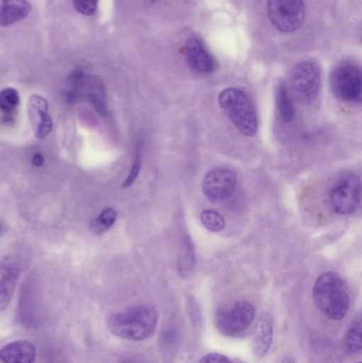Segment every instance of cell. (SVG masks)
Segmentation results:
<instances>
[{"mask_svg": "<svg viewBox=\"0 0 362 363\" xmlns=\"http://www.w3.org/2000/svg\"><path fill=\"white\" fill-rule=\"evenodd\" d=\"M157 313L153 307L134 306L115 313L108 320V328L115 336L131 341H142L154 334Z\"/></svg>", "mask_w": 362, "mask_h": 363, "instance_id": "6da1fadb", "label": "cell"}, {"mask_svg": "<svg viewBox=\"0 0 362 363\" xmlns=\"http://www.w3.org/2000/svg\"><path fill=\"white\" fill-rule=\"evenodd\" d=\"M317 307L332 320L344 319L350 307V296L346 283L335 272L323 273L314 286Z\"/></svg>", "mask_w": 362, "mask_h": 363, "instance_id": "7a4b0ae2", "label": "cell"}, {"mask_svg": "<svg viewBox=\"0 0 362 363\" xmlns=\"http://www.w3.org/2000/svg\"><path fill=\"white\" fill-rule=\"evenodd\" d=\"M219 104L240 133L254 136L259 128L256 111L249 96L239 89H225L219 95Z\"/></svg>", "mask_w": 362, "mask_h": 363, "instance_id": "3957f363", "label": "cell"}, {"mask_svg": "<svg viewBox=\"0 0 362 363\" xmlns=\"http://www.w3.org/2000/svg\"><path fill=\"white\" fill-rule=\"evenodd\" d=\"M291 94L301 104H310L316 99L320 89L321 72L312 61L300 62L289 72Z\"/></svg>", "mask_w": 362, "mask_h": 363, "instance_id": "277c9868", "label": "cell"}, {"mask_svg": "<svg viewBox=\"0 0 362 363\" xmlns=\"http://www.w3.org/2000/svg\"><path fill=\"white\" fill-rule=\"evenodd\" d=\"M268 17L272 25L285 33L297 31L304 21V0H269Z\"/></svg>", "mask_w": 362, "mask_h": 363, "instance_id": "5b68a950", "label": "cell"}, {"mask_svg": "<svg viewBox=\"0 0 362 363\" xmlns=\"http://www.w3.org/2000/svg\"><path fill=\"white\" fill-rule=\"evenodd\" d=\"M331 87L336 98L350 104H358L362 96L361 69L353 64L337 66L331 74Z\"/></svg>", "mask_w": 362, "mask_h": 363, "instance_id": "8992f818", "label": "cell"}, {"mask_svg": "<svg viewBox=\"0 0 362 363\" xmlns=\"http://www.w3.org/2000/svg\"><path fill=\"white\" fill-rule=\"evenodd\" d=\"M254 305L249 302H237L227 308L217 311V330L225 336L233 337L246 330L255 318Z\"/></svg>", "mask_w": 362, "mask_h": 363, "instance_id": "52a82bcc", "label": "cell"}, {"mask_svg": "<svg viewBox=\"0 0 362 363\" xmlns=\"http://www.w3.org/2000/svg\"><path fill=\"white\" fill-rule=\"evenodd\" d=\"M361 180L355 174L342 177L331 191L332 206L340 215L355 213L361 204Z\"/></svg>", "mask_w": 362, "mask_h": 363, "instance_id": "ba28073f", "label": "cell"}, {"mask_svg": "<svg viewBox=\"0 0 362 363\" xmlns=\"http://www.w3.org/2000/svg\"><path fill=\"white\" fill-rule=\"evenodd\" d=\"M237 176L227 168H216L208 172L202 182L204 196L210 202H221L227 200L235 191Z\"/></svg>", "mask_w": 362, "mask_h": 363, "instance_id": "9c48e42d", "label": "cell"}, {"mask_svg": "<svg viewBox=\"0 0 362 363\" xmlns=\"http://www.w3.org/2000/svg\"><path fill=\"white\" fill-rule=\"evenodd\" d=\"M28 115L36 138L40 140L46 138L53 128L47 100L42 96L32 95L28 102Z\"/></svg>", "mask_w": 362, "mask_h": 363, "instance_id": "30bf717a", "label": "cell"}, {"mask_svg": "<svg viewBox=\"0 0 362 363\" xmlns=\"http://www.w3.org/2000/svg\"><path fill=\"white\" fill-rule=\"evenodd\" d=\"M189 66L200 74H212L216 69V62L208 53L201 40L191 38L187 40L184 49Z\"/></svg>", "mask_w": 362, "mask_h": 363, "instance_id": "8fae6325", "label": "cell"}, {"mask_svg": "<svg viewBox=\"0 0 362 363\" xmlns=\"http://www.w3.org/2000/svg\"><path fill=\"white\" fill-rule=\"evenodd\" d=\"M19 272V264L13 258H4L0 262V311H4L10 304Z\"/></svg>", "mask_w": 362, "mask_h": 363, "instance_id": "7c38bea8", "label": "cell"}, {"mask_svg": "<svg viewBox=\"0 0 362 363\" xmlns=\"http://www.w3.org/2000/svg\"><path fill=\"white\" fill-rule=\"evenodd\" d=\"M273 340V318L271 313H264L257 322L253 336V352L261 358L269 352Z\"/></svg>", "mask_w": 362, "mask_h": 363, "instance_id": "4fadbf2b", "label": "cell"}, {"mask_svg": "<svg viewBox=\"0 0 362 363\" xmlns=\"http://www.w3.org/2000/svg\"><path fill=\"white\" fill-rule=\"evenodd\" d=\"M35 357V347L29 341H14L0 350L2 363H33Z\"/></svg>", "mask_w": 362, "mask_h": 363, "instance_id": "5bb4252c", "label": "cell"}, {"mask_svg": "<svg viewBox=\"0 0 362 363\" xmlns=\"http://www.w3.org/2000/svg\"><path fill=\"white\" fill-rule=\"evenodd\" d=\"M31 9L28 0H0V26L9 27L23 21Z\"/></svg>", "mask_w": 362, "mask_h": 363, "instance_id": "9a60e30c", "label": "cell"}, {"mask_svg": "<svg viewBox=\"0 0 362 363\" xmlns=\"http://www.w3.org/2000/svg\"><path fill=\"white\" fill-rule=\"evenodd\" d=\"M276 108L281 118L285 123H290L295 118V106H293V98L284 82L278 83L276 87Z\"/></svg>", "mask_w": 362, "mask_h": 363, "instance_id": "2e32d148", "label": "cell"}, {"mask_svg": "<svg viewBox=\"0 0 362 363\" xmlns=\"http://www.w3.org/2000/svg\"><path fill=\"white\" fill-rule=\"evenodd\" d=\"M196 256L193 251V243L188 237H185L182 241L180 255H179V272L181 277H186L191 274V271L195 268Z\"/></svg>", "mask_w": 362, "mask_h": 363, "instance_id": "e0dca14e", "label": "cell"}, {"mask_svg": "<svg viewBox=\"0 0 362 363\" xmlns=\"http://www.w3.org/2000/svg\"><path fill=\"white\" fill-rule=\"evenodd\" d=\"M117 220V211L112 207L103 209L97 218L91 220V228L96 234H102L110 230Z\"/></svg>", "mask_w": 362, "mask_h": 363, "instance_id": "ac0fdd59", "label": "cell"}, {"mask_svg": "<svg viewBox=\"0 0 362 363\" xmlns=\"http://www.w3.org/2000/svg\"><path fill=\"white\" fill-rule=\"evenodd\" d=\"M21 98L18 91L13 87H6L0 91V112L12 115L18 108Z\"/></svg>", "mask_w": 362, "mask_h": 363, "instance_id": "d6986e66", "label": "cell"}, {"mask_svg": "<svg viewBox=\"0 0 362 363\" xmlns=\"http://www.w3.org/2000/svg\"><path fill=\"white\" fill-rule=\"evenodd\" d=\"M346 349L351 353H358L361 351V320L358 319L353 322L349 328L346 336Z\"/></svg>", "mask_w": 362, "mask_h": 363, "instance_id": "ffe728a7", "label": "cell"}, {"mask_svg": "<svg viewBox=\"0 0 362 363\" xmlns=\"http://www.w3.org/2000/svg\"><path fill=\"white\" fill-rule=\"evenodd\" d=\"M201 222L210 232L218 233L225 228V219L222 216L216 211L205 209L201 213Z\"/></svg>", "mask_w": 362, "mask_h": 363, "instance_id": "44dd1931", "label": "cell"}, {"mask_svg": "<svg viewBox=\"0 0 362 363\" xmlns=\"http://www.w3.org/2000/svg\"><path fill=\"white\" fill-rule=\"evenodd\" d=\"M99 0H72L74 9L85 16L95 14Z\"/></svg>", "mask_w": 362, "mask_h": 363, "instance_id": "7402d4cb", "label": "cell"}, {"mask_svg": "<svg viewBox=\"0 0 362 363\" xmlns=\"http://www.w3.org/2000/svg\"><path fill=\"white\" fill-rule=\"evenodd\" d=\"M140 168H142V160H140V155H136L131 170H130L127 179H125V182L123 183V188L130 187V186L135 182L138 174H140Z\"/></svg>", "mask_w": 362, "mask_h": 363, "instance_id": "603a6c76", "label": "cell"}, {"mask_svg": "<svg viewBox=\"0 0 362 363\" xmlns=\"http://www.w3.org/2000/svg\"><path fill=\"white\" fill-rule=\"evenodd\" d=\"M199 363H233L229 358L220 354H208L200 359Z\"/></svg>", "mask_w": 362, "mask_h": 363, "instance_id": "cb8c5ba5", "label": "cell"}, {"mask_svg": "<svg viewBox=\"0 0 362 363\" xmlns=\"http://www.w3.org/2000/svg\"><path fill=\"white\" fill-rule=\"evenodd\" d=\"M32 164L36 167H40L44 164V157H43L42 155H35L32 159Z\"/></svg>", "mask_w": 362, "mask_h": 363, "instance_id": "d4e9b609", "label": "cell"}, {"mask_svg": "<svg viewBox=\"0 0 362 363\" xmlns=\"http://www.w3.org/2000/svg\"><path fill=\"white\" fill-rule=\"evenodd\" d=\"M121 363H136V362H133V360L128 359V360H125V362H123Z\"/></svg>", "mask_w": 362, "mask_h": 363, "instance_id": "484cf974", "label": "cell"}, {"mask_svg": "<svg viewBox=\"0 0 362 363\" xmlns=\"http://www.w3.org/2000/svg\"><path fill=\"white\" fill-rule=\"evenodd\" d=\"M2 230V224L1 222H0V233H1Z\"/></svg>", "mask_w": 362, "mask_h": 363, "instance_id": "4316f807", "label": "cell"}, {"mask_svg": "<svg viewBox=\"0 0 362 363\" xmlns=\"http://www.w3.org/2000/svg\"><path fill=\"white\" fill-rule=\"evenodd\" d=\"M358 363H361V362H358Z\"/></svg>", "mask_w": 362, "mask_h": 363, "instance_id": "83f0119b", "label": "cell"}]
</instances>
